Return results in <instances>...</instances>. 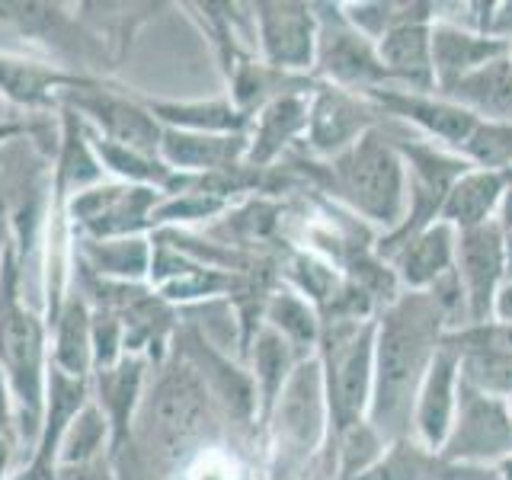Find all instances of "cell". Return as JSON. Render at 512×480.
<instances>
[{
  "label": "cell",
  "instance_id": "cell-6",
  "mask_svg": "<svg viewBox=\"0 0 512 480\" xmlns=\"http://www.w3.org/2000/svg\"><path fill=\"white\" fill-rule=\"evenodd\" d=\"M160 196L151 186H132L119 180H103L64 202L74 237L116 240V237H148L151 212Z\"/></svg>",
  "mask_w": 512,
  "mask_h": 480
},
{
  "label": "cell",
  "instance_id": "cell-8",
  "mask_svg": "<svg viewBox=\"0 0 512 480\" xmlns=\"http://www.w3.org/2000/svg\"><path fill=\"white\" fill-rule=\"evenodd\" d=\"M324 413H327V391H324V372L320 362H301L295 365L292 378L272 407V420H276V439L285 445V452L308 455L320 442L324 432Z\"/></svg>",
  "mask_w": 512,
  "mask_h": 480
},
{
  "label": "cell",
  "instance_id": "cell-38",
  "mask_svg": "<svg viewBox=\"0 0 512 480\" xmlns=\"http://www.w3.org/2000/svg\"><path fill=\"white\" fill-rule=\"evenodd\" d=\"M295 279H298V285H301L308 295H314V298H327L330 269L317 266L314 260H308V256H298V260H295Z\"/></svg>",
  "mask_w": 512,
  "mask_h": 480
},
{
  "label": "cell",
  "instance_id": "cell-33",
  "mask_svg": "<svg viewBox=\"0 0 512 480\" xmlns=\"http://www.w3.org/2000/svg\"><path fill=\"white\" fill-rule=\"evenodd\" d=\"M506 343H474L480 349H471L468 359H464V384H471L480 394H512V346L500 349Z\"/></svg>",
  "mask_w": 512,
  "mask_h": 480
},
{
  "label": "cell",
  "instance_id": "cell-27",
  "mask_svg": "<svg viewBox=\"0 0 512 480\" xmlns=\"http://www.w3.org/2000/svg\"><path fill=\"white\" fill-rule=\"evenodd\" d=\"M20 141L0 148V256H4L7 244L13 240V221L20 205L32 196V192L42 189V176L45 167L39 160H32L29 154L20 151Z\"/></svg>",
  "mask_w": 512,
  "mask_h": 480
},
{
  "label": "cell",
  "instance_id": "cell-14",
  "mask_svg": "<svg viewBox=\"0 0 512 480\" xmlns=\"http://www.w3.org/2000/svg\"><path fill=\"white\" fill-rule=\"evenodd\" d=\"M458 352L452 346H442L432 359L429 372L416 394V429L426 448H442L448 432L455 426V407H458Z\"/></svg>",
  "mask_w": 512,
  "mask_h": 480
},
{
  "label": "cell",
  "instance_id": "cell-34",
  "mask_svg": "<svg viewBox=\"0 0 512 480\" xmlns=\"http://www.w3.org/2000/svg\"><path fill=\"white\" fill-rule=\"evenodd\" d=\"M266 320L285 343H295V346H308L317 340V317L308 308V301L292 295V292H279L272 295L269 308H266Z\"/></svg>",
  "mask_w": 512,
  "mask_h": 480
},
{
  "label": "cell",
  "instance_id": "cell-30",
  "mask_svg": "<svg viewBox=\"0 0 512 480\" xmlns=\"http://www.w3.org/2000/svg\"><path fill=\"white\" fill-rule=\"evenodd\" d=\"M292 372H295L292 346L272 327H263L253 349V394H256V413H260V420H269V413L276 407V400L285 388V381L292 378Z\"/></svg>",
  "mask_w": 512,
  "mask_h": 480
},
{
  "label": "cell",
  "instance_id": "cell-37",
  "mask_svg": "<svg viewBox=\"0 0 512 480\" xmlns=\"http://www.w3.org/2000/svg\"><path fill=\"white\" fill-rule=\"evenodd\" d=\"M42 480H119V477H116V464L103 458L90 464H55Z\"/></svg>",
  "mask_w": 512,
  "mask_h": 480
},
{
  "label": "cell",
  "instance_id": "cell-32",
  "mask_svg": "<svg viewBox=\"0 0 512 480\" xmlns=\"http://www.w3.org/2000/svg\"><path fill=\"white\" fill-rule=\"evenodd\" d=\"M224 205H228V199L215 196V192H202V189L170 192V196H160L157 208L151 212V234L154 231H176V228H183V224H192V221H205V218L218 215Z\"/></svg>",
  "mask_w": 512,
  "mask_h": 480
},
{
  "label": "cell",
  "instance_id": "cell-40",
  "mask_svg": "<svg viewBox=\"0 0 512 480\" xmlns=\"http://www.w3.org/2000/svg\"><path fill=\"white\" fill-rule=\"evenodd\" d=\"M496 314H500V320H506V324H512V282L503 288V292H496Z\"/></svg>",
  "mask_w": 512,
  "mask_h": 480
},
{
  "label": "cell",
  "instance_id": "cell-24",
  "mask_svg": "<svg viewBox=\"0 0 512 480\" xmlns=\"http://www.w3.org/2000/svg\"><path fill=\"white\" fill-rule=\"evenodd\" d=\"M455 260V228L452 224H429L420 234L407 237L404 250L397 256V269L400 279H404L410 288H423L439 282L448 266Z\"/></svg>",
  "mask_w": 512,
  "mask_h": 480
},
{
  "label": "cell",
  "instance_id": "cell-29",
  "mask_svg": "<svg viewBox=\"0 0 512 480\" xmlns=\"http://www.w3.org/2000/svg\"><path fill=\"white\" fill-rule=\"evenodd\" d=\"M375 96L384 106L404 112L407 119L420 122L426 132L452 141V144H458V148L468 144V138L477 128L474 112H468L458 103H436V100H423V96H407V93H375Z\"/></svg>",
  "mask_w": 512,
  "mask_h": 480
},
{
  "label": "cell",
  "instance_id": "cell-23",
  "mask_svg": "<svg viewBox=\"0 0 512 480\" xmlns=\"http://www.w3.org/2000/svg\"><path fill=\"white\" fill-rule=\"evenodd\" d=\"M506 192V173L500 170H477V173H461L452 183L442 205V221L452 224V228H477V224H487V215L500 205Z\"/></svg>",
  "mask_w": 512,
  "mask_h": 480
},
{
  "label": "cell",
  "instance_id": "cell-2",
  "mask_svg": "<svg viewBox=\"0 0 512 480\" xmlns=\"http://www.w3.org/2000/svg\"><path fill=\"white\" fill-rule=\"evenodd\" d=\"M442 308L436 298L407 295L394 301L375 330V381H372V429L400 432L416 394L436 359Z\"/></svg>",
  "mask_w": 512,
  "mask_h": 480
},
{
  "label": "cell",
  "instance_id": "cell-4",
  "mask_svg": "<svg viewBox=\"0 0 512 480\" xmlns=\"http://www.w3.org/2000/svg\"><path fill=\"white\" fill-rule=\"evenodd\" d=\"M343 196L372 221L397 224L404 212V164L388 141L375 132L359 135V141L336 164Z\"/></svg>",
  "mask_w": 512,
  "mask_h": 480
},
{
  "label": "cell",
  "instance_id": "cell-11",
  "mask_svg": "<svg viewBox=\"0 0 512 480\" xmlns=\"http://www.w3.org/2000/svg\"><path fill=\"white\" fill-rule=\"evenodd\" d=\"M90 80L96 77L71 71L58 61L0 52V96L29 112L61 109V96L68 90L87 87Z\"/></svg>",
  "mask_w": 512,
  "mask_h": 480
},
{
  "label": "cell",
  "instance_id": "cell-39",
  "mask_svg": "<svg viewBox=\"0 0 512 480\" xmlns=\"http://www.w3.org/2000/svg\"><path fill=\"white\" fill-rule=\"evenodd\" d=\"M186 480H234L228 461L218 455H199L196 464L186 471Z\"/></svg>",
  "mask_w": 512,
  "mask_h": 480
},
{
  "label": "cell",
  "instance_id": "cell-25",
  "mask_svg": "<svg viewBox=\"0 0 512 480\" xmlns=\"http://www.w3.org/2000/svg\"><path fill=\"white\" fill-rule=\"evenodd\" d=\"M378 61L384 64L388 74L404 77L416 87H429L436 74H432V42L426 23L404 20L391 26L378 45Z\"/></svg>",
  "mask_w": 512,
  "mask_h": 480
},
{
  "label": "cell",
  "instance_id": "cell-1",
  "mask_svg": "<svg viewBox=\"0 0 512 480\" xmlns=\"http://www.w3.org/2000/svg\"><path fill=\"white\" fill-rule=\"evenodd\" d=\"M208 429H212V391L173 346L170 356L151 368L132 439L116 461L132 458L141 480H176V471L202 455Z\"/></svg>",
  "mask_w": 512,
  "mask_h": 480
},
{
  "label": "cell",
  "instance_id": "cell-10",
  "mask_svg": "<svg viewBox=\"0 0 512 480\" xmlns=\"http://www.w3.org/2000/svg\"><path fill=\"white\" fill-rule=\"evenodd\" d=\"M256 39L272 71L311 68L317 55V20L304 4H256Z\"/></svg>",
  "mask_w": 512,
  "mask_h": 480
},
{
  "label": "cell",
  "instance_id": "cell-18",
  "mask_svg": "<svg viewBox=\"0 0 512 480\" xmlns=\"http://www.w3.org/2000/svg\"><path fill=\"white\" fill-rule=\"evenodd\" d=\"M144 109L160 122V128L199 135H244L250 119L234 106V100H164V96L138 93Z\"/></svg>",
  "mask_w": 512,
  "mask_h": 480
},
{
  "label": "cell",
  "instance_id": "cell-28",
  "mask_svg": "<svg viewBox=\"0 0 512 480\" xmlns=\"http://www.w3.org/2000/svg\"><path fill=\"white\" fill-rule=\"evenodd\" d=\"M362 125L365 119L359 106H352L346 96L336 90L320 93L314 106H308V141L320 154H336L343 148L349 151L352 144L359 141Z\"/></svg>",
  "mask_w": 512,
  "mask_h": 480
},
{
  "label": "cell",
  "instance_id": "cell-42",
  "mask_svg": "<svg viewBox=\"0 0 512 480\" xmlns=\"http://www.w3.org/2000/svg\"><path fill=\"white\" fill-rule=\"evenodd\" d=\"M500 471H503V480H512V455L503 458V468Z\"/></svg>",
  "mask_w": 512,
  "mask_h": 480
},
{
  "label": "cell",
  "instance_id": "cell-20",
  "mask_svg": "<svg viewBox=\"0 0 512 480\" xmlns=\"http://www.w3.org/2000/svg\"><path fill=\"white\" fill-rule=\"evenodd\" d=\"M301 128H308V103L295 93H282L272 103H266L250 119V138H247V164L263 167L266 160L276 157Z\"/></svg>",
  "mask_w": 512,
  "mask_h": 480
},
{
  "label": "cell",
  "instance_id": "cell-43",
  "mask_svg": "<svg viewBox=\"0 0 512 480\" xmlns=\"http://www.w3.org/2000/svg\"><path fill=\"white\" fill-rule=\"evenodd\" d=\"M509 410H512V404H509Z\"/></svg>",
  "mask_w": 512,
  "mask_h": 480
},
{
  "label": "cell",
  "instance_id": "cell-22",
  "mask_svg": "<svg viewBox=\"0 0 512 480\" xmlns=\"http://www.w3.org/2000/svg\"><path fill=\"white\" fill-rule=\"evenodd\" d=\"M429 42H432V74H436V80L445 90H452L461 77H468L471 71L484 68L487 61L506 52L503 42L477 39L455 26H436L429 32Z\"/></svg>",
  "mask_w": 512,
  "mask_h": 480
},
{
  "label": "cell",
  "instance_id": "cell-5",
  "mask_svg": "<svg viewBox=\"0 0 512 480\" xmlns=\"http://www.w3.org/2000/svg\"><path fill=\"white\" fill-rule=\"evenodd\" d=\"M61 106L74 109L77 116L87 122L90 132H96L106 141L125 144V148H135L144 154L160 151L164 128H160V122L144 109L141 96L132 87L112 84L109 77H96L87 87L64 93Z\"/></svg>",
  "mask_w": 512,
  "mask_h": 480
},
{
  "label": "cell",
  "instance_id": "cell-17",
  "mask_svg": "<svg viewBox=\"0 0 512 480\" xmlns=\"http://www.w3.org/2000/svg\"><path fill=\"white\" fill-rule=\"evenodd\" d=\"M90 301L80 288H71L58 314L48 320V359L52 368L71 378L93 375V333H90Z\"/></svg>",
  "mask_w": 512,
  "mask_h": 480
},
{
  "label": "cell",
  "instance_id": "cell-35",
  "mask_svg": "<svg viewBox=\"0 0 512 480\" xmlns=\"http://www.w3.org/2000/svg\"><path fill=\"white\" fill-rule=\"evenodd\" d=\"M90 333H93V372L96 368H109L125 356V327L122 317L103 308V304H90Z\"/></svg>",
  "mask_w": 512,
  "mask_h": 480
},
{
  "label": "cell",
  "instance_id": "cell-21",
  "mask_svg": "<svg viewBox=\"0 0 512 480\" xmlns=\"http://www.w3.org/2000/svg\"><path fill=\"white\" fill-rule=\"evenodd\" d=\"M80 23H84L93 39L103 45L112 68H119V61L128 55L138 29L148 26L157 16V4H74Z\"/></svg>",
  "mask_w": 512,
  "mask_h": 480
},
{
  "label": "cell",
  "instance_id": "cell-7",
  "mask_svg": "<svg viewBox=\"0 0 512 480\" xmlns=\"http://www.w3.org/2000/svg\"><path fill=\"white\" fill-rule=\"evenodd\" d=\"M375 381V327H352L346 336H336L327 356V410L336 429H349L362 423L359 416L372 400Z\"/></svg>",
  "mask_w": 512,
  "mask_h": 480
},
{
  "label": "cell",
  "instance_id": "cell-13",
  "mask_svg": "<svg viewBox=\"0 0 512 480\" xmlns=\"http://www.w3.org/2000/svg\"><path fill=\"white\" fill-rule=\"evenodd\" d=\"M458 272L464 279V295L474 324H487V317L496 304V285L506 269V244L503 231L496 224H477V228L461 231L455 244Z\"/></svg>",
  "mask_w": 512,
  "mask_h": 480
},
{
  "label": "cell",
  "instance_id": "cell-9",
  "mask_svg": "<svg viewBox=\"0 0 512 480\" xmlns=\"http://www.w3.org/2000/svg\"><path fill=\"white\" fill-rule=\"evenodd\" d=\"M148 378H151V362L144 356H122L116 365L96 368L90 375V400L100 407L103 420L109 426V439H112L109 458L112 461L125 452L128 439H132L135 413L141 407Z\"/></svg>",
  "mask_w": 512,
  "mask_h": 480
},
{
  "label": "cell",
  "instance_id": "cell-26",
  "mask_svg": "<svg viewBox=\"0 0 512 480\" xmlns=\"http://www.w3.org/2000/svg\"><path fill=\"white\" fill-rule=\"evenodd\" d=\"M448 93L468 112H484L500 125H512V61L493 58L484 68L461 77Z\"/></svg>",
  "mask_w": 512,
  "mask_h": 480
},
{
  "label": "cell",
  "instance_id": "cell-31",
  "mask_svg": "<svg viewBox=\"0 0 512 480\" xmlns=\"http://www.w3.org/2000/svg\"><path fill=\"white\" fill-rule=\"evenodd\" d=\"M109 452H112L109 426L103 420L100 407H96L93 400H90V404L71 420V426L64 429L55 464H90V461L109 458Z\"/></svg>",
  "mask_w": 512,
  "mask_h": 480
},
{
  "label": "cell",
  "instance_id": "cell-3",
  "mask_svg": "<svg viewBox=\"0 0 512 480\" xmlns=\"http://www.w3.org/2000/svg\"><path fill=\"white\" fill-rule=\"evenodd\" d=\"M48 324L23 295V263L10 240L0 256V378L10 394L26 458L39 439L48 388Z\"/></svg>",
  "mask_w": 512,
  "mask_h": 480
},
{
  "label": "cell",
  "instance_id": "cell-41",
  "mask_svg": "<svg viewBox=\"0 0 512 480\" xmlns=\"http://www.w3.org/2000/svg\"><path fill=\"white\" fill-rule=\"evenodd\" d=\"M503 224H506V228H512V186L503 192Z\"/></svg>",
  "mask_w": 512,
  "mask_h": 480
},
{
  "label": "cell",
  "instance_id": "cell-19",
  "mask_svg": "<svg viewBox=\"0 0 512 480\" xmlns=\"http://www.w3.org/2000/svg\"><path fill=\"white\" fill-rule=\"evenodd\" d=\"M314 61L324 68L327 77L340 80V84H365V80H381L388 77L378 55L368 48V42L356 29L346 26H317V55Z\"/></svg>",
  "mask_w": 512,
  "mask_h": 480
},
{
  "label": "cell",
  "instance_id": "cell-36",
  "mask_svg": "<svg viewBox=\"0 0 512 480\" xmlns=\"http://www.w3.org/2000/svg\"><path fill=\"white\" fill-rule=\"evenodd\" d=\"M464 151H468L474 160L487 167H503L512 160V125H480L474 128V135L464 144Z\"/></svg>",
  "mask_w": 512,
  "mask_h": 480
},
{
  "label": "cell",
  "instance_id": "cell-15",
  "mask_svg": "<svg viewBox=\"0 0 512 480\" xmlns=\"http://www.w3.org/2000/svg\"><path fill=\"white\" fill-rule=\"evenodd\" d=\"M157 154L173 173H231L237 160L247 157V135H199L164 128Z\"/></svg>",
  "mask_w": 512,
  "mask_h": 480
},
{
  "label": "cell",
  "instance_id": "cell-16",
  "mask_svg": "<svg viewBox=\"0 0 512 480\" xmlns=\"http://www.w3.org/2000/svg\"><path fill=\"white\" fill-rule=\"evenodd\" d=\"M151 234L148 237H116V240H87L74 237V263L80 272L103 282L141 285L151 272Z\"/></svg>",
  "mask_w": 512,
  "mask_h": 480
},
{
  "label": "cell",
  "instance_id": "cell-12",
  "mask_svg": "<svg viewBox=\"0 0 512 480\" xmlns=\"http://www.w3.org/2000/svg\"><path fill=\"white\" fill-rule=\"evenodd\" d=\"M461 416L445 439L448 458H496L512 452V413L503 410L493 397L474 391L471 384H458Z\"/></svg>",
  "mask_w": 512,
  "mask_h": 480
}]
</instances>
